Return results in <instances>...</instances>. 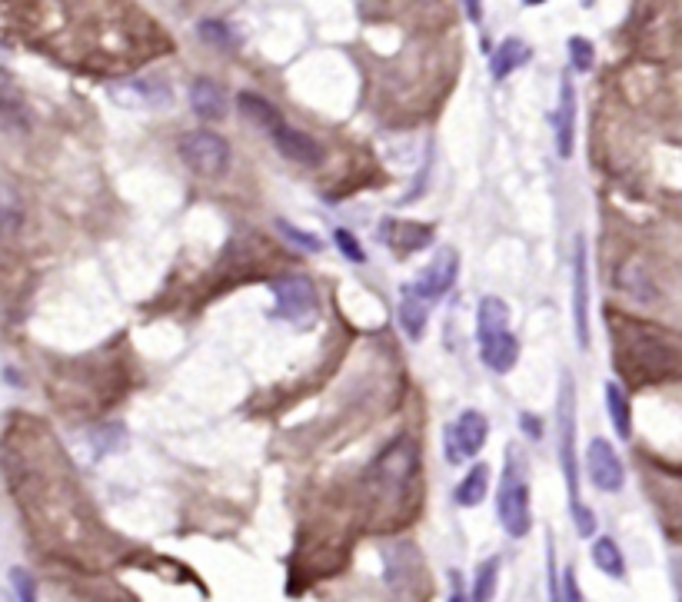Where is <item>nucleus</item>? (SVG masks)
<instances>
[{"instance_id": "f704fd0d", "label": "nucleus", "mask_w": 682, "mask_h": 602, "mask_svg": "<svg viewBox=\"0 0 682 602\" xmlns=\"http://www.w3.org/2000/svg\"><path fill=\"white\" fill-rule=\"evenodd\" d=\"M519 430H523V433H529V436H539V433H543V430H539V423H536V416H519Z\"/></svg>"}, {"instance_id": "dca6fc26", "label": "nucleus", "mask_w": 682, "mask_h": 602, "mask_svg": "<svg viewBox=\"0 0 682 602\" xmlns=\"http://www.w3.org/2000/svg\"><path fill=\"white\" fill-rule=\"evenodd\" d=\"M616 287L623 290L626 297H633L636 303H653L659 297L656 283L649 277V270L643 267V260H626L616 273Z\"/></svg>"}, {"instance_id": "9d476101", "label": "nucleus", "mask_w": 682, "mask_h": 602, "mask_svg": "<svg viewBox=\"0 0 682 602\" xmlns=\"http://www.w3.org/2000/svg\"><path fill=\"white\" fill-rule=\"evenodd\" d=\"M573 326L579 350H589V257L583 237L576 240L573 257Z\"/></svg>"}, {"instance_id": "1a4fd4ad", "label": "nucleus", "mask_w": 682, "mask_h": 602, "mask_svg": "<svg viewBox=\"0 0 682 602\" xmlns=\"http://www.w3.org/2000/svg\"><path fill=\"white\" fill-rule=\"evenodd\" d=\"M586 466H589V479L599 493H619L626 486V469L623 459L613 450L609 440H593L586 450Z\"/></svg>"}, {"instance_id": "e433bc0d", "label": "nucleus", "mask_w": 682, "mask_h": 602, "mask_svg": "<svg viewBox=\"0 0 682 602\" xmlns=\"http://www.w3.org/2000/svg\"><path fill=\"white\" fill-rule=\"evenodd\" d=\"M523 4H543V0H523Z\"/></svg>"}, {"instance_id": "a878e982", "label": "nucleus", "mask_w": 682, "mask_h": 602, "mask_svg": "<svg viewBox=\"0 0 682 602\" xmlns=\"http://www.w3.org/2000/svg\"><path fill=\"white\" fill-rule=\"evenodd\" d=\"M496 576H500V559H486L476 569V583H473V602H490L496 593Z\"/></svg>"}, {"instance_id": "6ab92c4d", "label": "nucleus", "mask_w": 682, "mask_h": 602, "mask_svg": "<svg viewBox=\"0 0 682 602\" xmlns=\"http://www.w3.org/2000/svg\"><path fill=\"white\" fill-rule=\"evenodd\" d=\"M606 410L619 440H629L633 436V406H629V396L619 383H606Z\"/></svg>"}, {"instance_id": "c85d7f7f", "label": "nucleus", "mask_w": 682, "mask_h": 602, "mask_svg": "<svg viewBox=\"0 0 682 602\" xmlns=\"http://www.w3.org/2000/svg\"><path fill=\"white\" fill-rule=\"evenodd\" d=\"M277 230H280L283 237H287L290 243H297L300 250H313V253H317V250L323 247L317 233H307V230H300L297 223H290V220H277Z\"/></svg>"}, {"instance_id": "7c9ffc66", "label": "nucleus", "mask_w": 682, "mask_h": 602, "mask_svg": "<svg viewBox=\"0 0 682 602\" xmlns=\"http://www.w3.org/2000/svg\"><path fill=\"white\" fill-rule=\"evenodd\" d=\"M10 586H14L17 599H24V602H34V599H37V586H34V576H30L27 569H20V566H14V569H10Z\"/></svg>"}, {"instance_id": "c756f323", "label": "nucleus", "mask_w": 682, "mask_h": 602, "mask_svg": "<svg viewBox=\"0 0 682 602\" xmlns=\"http://www.w3.org/2000/svg\"><path fill=\"white\" fill-rule=\"evenodd\" d=\"M333 243H337V250H340L350 263H363V260H366V253H363V247H360V240H356L346 227H337V230H333Z\"/></svg>"}, {"instance_id": "0eeeda50", "label": "nucleus", "mask_w": 682, "mask_h": 602, "mask_svg": "<svg viewBox=\"0 0 682 602\" xmlns=\"http://www.w3.org/2000/svg\"><path fill=\"white\" fill-rule=\"evenodd\" d=\"M486 436H490V423H486V416L476 413V410H466L460 420L446 430V459H450L453 466H460L463 459H470L483 450Z\"/></svg>"}, {"instance_id": "423d86ee", "label": "nucleus", "mask_w": 682, "mask_h": 602, "mask_svg": "<svg viewBox=\"0 0 682 602\" xmlns=\"http://www.w3.org/2000/svg\"><path fill=\"white\" fill-rule=\"evenodd\" d=\"M273 297H277V316L293 326H310L317 320V290L307 277H283L273 283Z\"/></svg>"}, {"instance_id": "20e7f679", "label": "nucleus", "mask_w": 682, "mask_h": 602, "mask_svg": "<svg viewBox=\"0 0 682 602\" xmlns=\"http://www.w3.org/2000/svg\"><path fill=\"white\" fill-rule=\"evenodd\" d=\"M180 160L200 177H223L230 167V144L213 130H190L180 137Z\"/></svg>"}, {"instance_id": "c9c22d12", "label": "nucleus", "mask_w": 682, "mask_h": 602, "mask_svg": "<svg viewBox=\"0 0 682 602\" xmlns=\"http://www.w3.org/2000/svg\"><path fill=\"white\" fill-rule=\"evenodd\" d=\"M450 579H453V599L460 602V599H463V589H460V586H463V576H460V573H453Z\"/></svg>"}, {"instance_id": "393cba45", "label": "nucleus", "mask_w": 682, "mask_h": 602, "mask_svg": "<svg viewBox=\"0 0 682 602\" xmlns=\"http://www.w3.org/2000/svg\"><path fill=\"white\" fill-rule=\"evenodd\" d=\"M593 563H596L599 573H606V576H613V579H623L626 576V559H623L619 546L609 536L596 539V543H593Z\"/></svg>"}, {"instance_id": "ddd939ff", "label": "nucleus", "mask_w": 682, "mask_h": 602, "mask_svg": "<svg viewBox=\"0 0 682 602\" xmlns=\"http://www.w3.org/2000/svg\"><path fill=\"white\" fill-rule=\"evenodd\" d=\"M553 137L559 157H573V140H576V90L573 80L563 77L559 84V107L553 110Z\"/></svg>"}, {"instance_id": "bb28decb", "label": "nucleus", "mask_w": 682, "mask_h": 602, "mask_svg": "<svg viewBox=\"0 0 682 602\" xmlns=\"http://www.w3.org/2000/svg\"><path fill=\"white\" fill-rule=\"evenodd\" d=\"M197 34H200L203 40H207L210 47H217V50H233V34H230V27L223 24V20H200Z\"/></svg>"}, {"instance_id": "2f4dec72", "label": "nucleus", "mask_w": 682, "mask_h": 602, "mask_svg": "<svg viewBox=\"0 0 682 602\" xmlns=\"http://www.w3.org/2000/svg\"><path fill=\"white\" fill-rule=\"evenodd\" d=\"M573 519H576V533L579 536H593L596 533V516L586 503L573 506Z\"/></svg>"}, {"instance_id": "2eb2a0df", "label": "nucleus", "mask_w": 682, "mask_h": 602, "mask_svg": "<svg viewBox=\"0 0 682 602\" xmlns=\"http://www.w3.org/2000/svg\"><path fill=\"white\" fill-rule=\"evenodd\" d=\"M190 107H193V114H197L200 120L213 124V120L227 117V107L230 104H227V94H223L220 84H213V80L200 77V80H193V87H190Z\"/></svg>"}, {"instance_id": "cd10ccee", "label": "nucleus", "mask_w": 682, "mask_h": 602, "mask_svg": "<svg viewBox=\"0 0 682 602\" xmlns=\"http://www.w3.org/2000/svg\"><path fill=\"white\" fill-rule=\"evenodd\" d=\"M569 60H573V67L579 74H586V70H593L596 64V50L589 44L586 37H569Z\"/></svg>"}, {"instance_id": "4be33fe9", "label": "nucleus", "mask_w": 682, "mask_h": 602, "mask_svg": "<svg viewBox=\"0 0 682 602\" xmlns=\"http://www.w3.org/2000/svg\"><path fill=\"white\" fill-rule=\"evenodd\" d=\"M237 110L250 120V124H257V127H263V130H273V127H280V124H283L280 114H277V107H273L270 100H263V97H257V94H250V90H243V94L237 97Z\"/></svg>"}, {"instance_id": "9b49d317", "label": "nucleus", "mask_w": 682, "mask_h": 602, "mask_svg": "<svg viewBox=\"0 0 682 602\" xmlns=\"http://www.w3.org/2000/svg\"><path fill=\"white\" fill-rule=\"evenodd\" d=\"M383 243L400 257L420 253L433 243V223H416V220H383Z\"/></svg>"}, {"instance_id": "f3484780", "label": "nucleus", "mask_w": 682, "mask_h": 602, "mask_svg": "<svg viewBox=\"0 0 682 602\" xmlns=\"http://www.w3.org/2000/svg\"><path fill=\"white\" fill-rule=\"evenodd\" d=\"M480 353H483V363L490 366L493 373H510L519 360V340L510 330H503V333L490 336V340H483Z\"/></svg>"}, {"instance_id": "7ed1b4c3", "label": "nucleus", "mask_w": 682, "mask_h": 602, "mask_svg": "<svg viewBox=\"0 0 682 602\" xmlns=\"http://www.w3.org/2000/svg\"><path fill=\"white\" fill-rule=\"evenodd\" d=\"M496 516H500L503 529L510 536H526L529 533V479H526V463L519 459L516 450L506 453V469L500 479V499H496Z\"/></svg>"}, {"instance_id": "f8f14e48", "label": "nucleus", "mask_w": 682, "mask_h": 602, "mask_svg": "<svg viewBox=\"0 0 682 602\" xmlns=\"http://www.w3.org/2000/svg\"><path fill=\"white\" fill-rule=\"evenodd\" d=\"M270 134H273V147H277L283 157L293 160V163L317 167V163L323 160V147L310 134H303V130H297V127L280 124V127H273Z\"/></svg>"}, {"instance_id": "aec40b11", "label": "nucleus", "mask_w": 682, "mask_h": 602, "mask_svg": "<svg viewBox=\"0 0 682 602\" xmlns=\"http://www.w3.org/2000/svg\"><path fill=\"white\" fill-rule=\"evenodd\" d=\"M20 227H24V200L7 180H0V240L14 237Z\"/></svg>"}, {"instance_id": "6e6552de", "label": "nucleus", "mask_w": 682, "mask_h": 602, "mask_svg": "<svg viewBox=\"0 0 682 602\" xmlns=\"http://www.w3.org/2000/svg\"><path fill=\"white\" fill-rule=\"evenodd\" d=\"M456 273H460V257H456V250H440V257L420 273V280L410 283V287H403V293H413V297H420L426 303H436L453 290Z\"/></svg>"}, {"instance_id": "72a5a7b5", "label": "nucleus", "mask_w": 682, "mask_h": 602, "mask_svg": "<svg viewBox=\"0 0 682 602\" xmlns=\"http://www.w3.org/2000/svg\"><path fill=\"white\" fill-rule=\"evenodd\" d=\"M463 7H466V17H470L473 24H480V20H483V0H463Z\"/></svg>"}, {"instance_id": "412c9836", "label": "nucleus", "mask_w": 682, "mask_h": 602, "mask_svg": "<svg viewBox=\"0 0 682 602\" xmlns=\"http://www.w3.org/2000/svg\"><path fill=\"white\" fill-rule=\"evenodd\" d=\"M533 57V50H529V44H523V40H503L500 47H496V54L490 60V67H493V77L496 80H503V77H510L516 67H523L526 60Z\"/></svg>"}, {"instance_id": "4c0bfd02", "label": "nucleus", "mask_w": 682, "mask_h": 602, "mask_svg": "<svg viewBox=\"0 0 682 602\" xmlns=\"http://www.w3.org/2000/svg\"><path fill=\"white\" fill-rule=\"evenodd\" d=\"M423 4H436V0H423Z\"/></svg>"}, {"instance_id": "5701e85b", "label": "nucleus", "mask_w": 682, "mask_h": 602, "mask_svg": "<svg viewBox=\"0 0 682 602\" xmlns=\"http://www.w3.org/2000/svg\"><path fill=\"white\" fill-rule=\"evenodd\" d=\"M486 489H490V466H473L470 473L463 476V483L456 486V503H460L463 509L470 506H480L486 499Z\"/></svg>"}, {"instance_id": "4468645a", "label": "nucleus", "mask_w": 682, "mask_h": 602, "mask_svg": "<svg viewBox=\"0 0 682 602\" xmlns=\"http://www.w3.org/2000/svg\"><path fill=\"white\" fill-rule=\"evenodd\" d=\"M27 124H30V114H27L24 90H20L14 74L0 70V127H4V130H20Z\"/></svg>"}, {"instance_id": "f257e3e1", "label": "nucleus", "mask_w": 682, "mask_h": 602, "mask_svg": "<svg viewBox=\"0 0 682 602\" xmlns=\"http://www.w3.org/2000/svg\"><path fill=\"white\" fill-rule=\"evenodd\" d=\"M616 336V366L629 383H663L682 380V336L659 326L613 316L609 320Z\"/></svg>"}, {"instance_id": "a211bd4d", "label": "nucleus", "mask_w": 682, "mask_h": 602, "mask_svg": "<svg viewBox=\"0 0 682 602\" xmlns=\"http://www.w3.org/2000/svg\"><path fill=\"white\" fill-rule=\"evenodd\" d=\"M510 330V306L500 297H486L480 303V313H476V340H490V336Z\"/></svg>"}, {"instance_id": "39448f33", "label": "nucleus", "mask_w": 682, "mask_h": 602, "mask_svg": "<svg viewBox=\"0 0 682 602\" xmlns=\"http://www.w3.org/2000/svg\"><path fill=\"white\" fill-rule=\"evenodd\" d=\"M559 463H563L569 509L579 506V466H576V410H573V380L563 376V396H559Z\"/></svg>"}, {"instance_id": "b1692460", "label": "nucleus", "mask_w": 682, "mask_h": 602, "mask_svg": "<svg viewBox=\"0 0 682 602\" xmlns=\"http://www.w3.org/2000/svg\"><path fill=\"white\" fill-rule=\"evenodd\" d=\"M400 323L410 340H420L426 333V323H430V303L413 297V293H403V303H400Z\"/></svg>"}, {"instance_id": "f03ea898", "label": "nucleus", "mask_w": 682, "mask_h": 602, "mask_svg": "<svg viewBox=\"0 0 682 602\" xmlns=\"http://www.w3.org/2000/svg\"><path fill=\"white\" fill-rule=\"evenodd\" d=\"M416 473H420V450L410 436L390 443L380 453V459L370 469V483L376 489V496L386 499V503H396L410 493V486L416 483Z\"/></svg>"}, {"instance_id": "473e14b6", "label": "nucleus", "mask_w": 682, "mask_h": 602, "mask_svg": "<svg viewBox=\"0 0 682 602\" xmlns=\"http://www.w3.org/2000/svg\"><path fill=\"white\" fill-rule=\"evenodd\" d=\"M559 599H569V602H579V599H583V593H579V586H576V573H573V569H566L563 589H559Z\"/></svg>"}]
</instances>
